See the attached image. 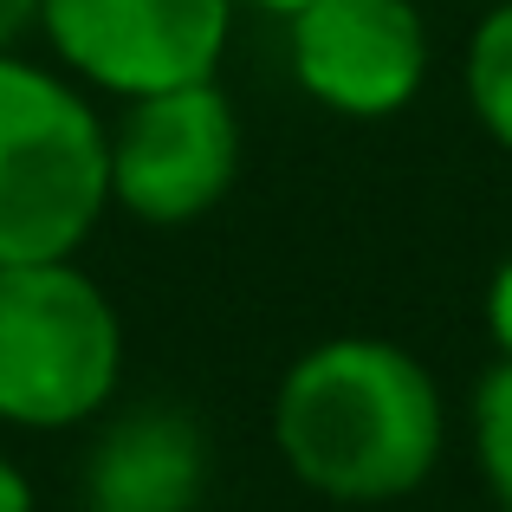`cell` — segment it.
I'll use <instances>...</instances> for the list:
<instances>
[{"mask_svg":"<svg viewBox=\"0 0 512 512\" xmlns=\"http://www.w3.org/2000/svg\"><path fill=\"white\" fill-rule=\"evenodd\" d=\"M467 98H474L487 137L512 150V0H493V13L467 46Z\"/></svg>","mask_w":512,"mask_h":512,"instance_id":"cell-8","label":"cell"},{"mask_svg":"<svg viewBox=\"0 0 512 512\" xmlns=\"http://www.w3.org/2000/svg\"><path fill=\"white\" fill-rule=\"evenodd\" d=\"M111 201V137L65 78L0 52V266L72 260Z\"/></svg>","mask_w":512,"mask_h":512,"instance_id":"cell-2","label":"cell"},{"mask_svg":"<svg viewBox=\"0 0 512 512\" xmlns=\"http://www.w3.org/2000/svg\"><path fill=\"white\" fill-rule=\"evenodd\" d=\"M292 20V72L344 117H389L422 91L428 33L415 0H305Z\"/></svg>","mask_w":512,"mask_h":512,"instance_id":"cell-6","label":"cell"},{"mask_svg":"<svg viewBox=\"0 0 512 512\" xmlns=\"http://www.w3.org/2000/svg\"><path fill=\"white\" fill-rule=\"evenodd\" d=\"M39 26L98 91L150 98L214 78L234 0H39Z\"/></svg>","mask_w":512,"mask_h":512,"instance_id":"cell-4","label":"cell"},{"mask_svg":"<svg viewBox=\"0 0 512 512\" xmlns=\"http://www.w3.org/2000/svg\"><path fill=\"white\" fill-rule=\"evenodd\" d=\"M201 487H208L201 428L169 402L117 415L85 461L91 512H195Z\"/></svg>","mask_w":512,"mask_h":512,"instance_id":"cell-7","label":"cell"},{"mask_svg":"<svg viewBox=\"0 0 512 512\" xmlns=\"http://www.w3.org/2000/svg\"><path fill=\"white\" fill-rule=\"evenodd\" d=\"M506 512H512V506H506Z\"/></svg>","mask_w":512,"mask_h":512,"instance_id":"cell-14","label":"cell"},{"mask_svg":"<svg viewBox=\"0 0 512 512\" xmlns=\"http://www.w3.org/2000/svg\"><path fill=\"white\" fill-rule=\"evenodd\" d=\"M26 26H39V0H0V52H7Z\"/></svg>","mask_w":512,"mask_h":512,"instance_id":"cell-11","label":"cell"},{"mask_svg":"<svg viewBox=\"0 0 512 512\" xmlns=\"http://www.w3.org/2000/svg\"><path fill=\"white\" fill-rule=\"evenodd\" d=\"M474 448H480V467H487L493 493L512 506V357H500L487 376H480V396H474Z\"/></svg>","mask_w":512,"mask_h":512,"instance_id":"cell-9","label":"cell"},{"mask_svg":"<svg viewBox=\"0 0 512 512\" xmlns=\"http://www.w3.org/2000/svg\"><path fill=\"white\" fill-rule=\"evenodd\" d=\"M234 169H240V124L234 104L214 91V78L130 98L124 124L111 137V195L137 221L156 227L208 214L234 188Z\"/></svg>","mask_w":512,"mask_h":512,"instance_id":"cell-5","label":"cell"},{"mask_svg":"<svg viewBox=\"0 0 512 512\" xmlns=\"http://www.w3.org/2000/svg\"><path fill=\"white\" fill-rule=\"evenodd\" d=\"M487 325H493V344L512 357V260L500 266V279H493V292H487Z\"/></svg>","mask_w":512,"mask_h":512,"instance_id":"cell-10","label":"cell"},{"mask_svg":"<svg viewBox=\"0 0 512 512\" xmlns=\"http://www.w3.org/2000/svg\"><path fill=\"white\" fill-rule=\"evenodd\" d=\"M124 370V325L72 260L0 266V422L72 428Z\"/></svg>","mask_w":512,"mask_h":512,"instance_id":"cell-3","label":"cell"},{"mask_svg":"<svg viewBox=\"0 0 512 512\" xmlns=\"http://www.w3.org/2000/svg\"><path fill=\"white\" fill-rule=\"evenodd\" d=\"M273 435L305 487L376 506L428 480L441 454V389L402 344L331 338L286 370Z\"/></svg>","mask_w":512,"mask_h":512,"instance_id":"cell-1","label":"cell"},{"mask_svg":"<svg viewBox=\"0 0 512 512\" xmlns=\"http://www.w3.org/2000/svg\"><path fill=\"white\" fill-rule=\"evenodd\" d=\"M247 7H266V13H299L305 0H247Z\"/></svg>","mask_w":512,"mask_h":512,"instance_id":"cell-13","label":"cell"},{"mask_svg":"<svg viewBox=\"0 0 512 512\" xmlns=\"http://www.w3.org/2000/svg\"><path fill=\"white\" fill-rule=\"evenodd\" d=\"M0 512H33V487H26V474L0 454Z\"/></svg>","mask_w":512,"mask_h":512,"instance_id":"cell-12","label":"cell"}]
</instances>
